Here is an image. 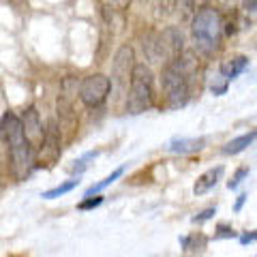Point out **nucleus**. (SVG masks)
<instances>
[{
    "mask_svg": "<svg viewBox=\"0 0 257 257\" xmlns=\"http://www.w3.org/2000/svg\"><path fill=\"white\" fill-rule=\"evenodd\" d=\"M197 73H199V64L193 54H182L180 58L165 64L161 86H163L167 105L174 109L187 105L191 99L193 84H195V79H197Z\"/></svg>",
    "mask_w": 257,
    "mask_h": 257,
    "instance_id": "f257e3e1",
    "label": "nucleus"
},
{
    "mask_svg": "<svg viewBox=\"0 0 257 257\" xmlns=\"http://www.w3.org/2000/svg\"><path fill=\"white\" fill-rule=\"evenodd\" d=\"M0 135H3L7 150H9V163H11L13 176L18 180H24L30 174L32 167H35V148L26 140L22 118L18 114H13V111H7L0 118Z\"/></svg>",
    "mask_w": 257,
    "mask_h": 257,
    "instance_id": "f03ea898",
    "label": "nucleus"
},
{
    "mask_svg": "<svg viewBox=\"0 0 257 257\" xmlns=\"http://www.w3.org/2000/svg\"><path fill=\"white\" fill-rule=\"evenodd\" d=\"M225 24L214 7H202L191 22V37L195 50L204 56H214L221 50Z\"/></svg>",
    "mask_w": 257,
    "mask_h": 257,
    "instance_id": "7ed1b4c3",
    "label": "nucleus"
},
{
    "mask_svg": "<svg viewBox=\"0 0 257 257\" xmlns=\"http://www.w3.org/2000/svg\"><path fill=\"white\" fill-rule=\"evenodd\" d=\"M152 103H155V75L146 64H135L126 94V111L142 114L152 107Z\"/></svg>",
    "mask_w": 257,
    "mask_h": 257,
    "instance_id": "20e7f679",
    "label": "nucleus"
},
{
    "mask_svg": "<svg viewBox=\"0 0 257 257\" xmlns=\"http://www.w3.org/2000/svg\"><path fill=\"white\" fill-rule=\"evenodd\" d=\"M182 50H184V39H182V32L174 26H167L161 35L150 43V58L152 60H163L165 58V64L172 62L176 58L182 56Z\"/></svg>",
    "mask_w": 257,
    "mask_h": 257,
    "instance_id": "39448f33",
    "label": "nucleus"
},
{
    "mask_svg": "<svg viewBox=\"0 0 257 257\" xmlns=\"http://www.w3.org/2000/svg\"><path fill=\"white\" fill-rule=\"evenodd\" d=\"M111 92V79L103 73H92L79 84V101L86 107H101Z\"/></svg>",
    "mask_w": 257,
    "mask_h": 257,
    "instance_id": "423d86ee",
    "label": "nucleus"
},
{
    "mask_svg": "<svg viewBox=\"0 0 257 257\" xmlns=\"http://www.w3.org/2000/svg\"><path fill=\"white\" fill-rule=\"evenodd\" d=\"M135 54L131 45H122L114 56L111 62V88H116L120 94H124L131 84V75L135 69Z\"/></svg>",
    "mask_w": 257,
    "mask_h": 257,
    "instance_id": "0eeeda50",
    "label": "nucleus"
},
{
    "mask_svg": "<svg viewBox=\"0 0 257 257\" xmlns=\"http://www.w3.org/2000/svg\"><path fill=\"white\" fill-rule=\"evenodd\" d=\"M62 152V131L56 120H52L45 128V138L43 144L39 146L37 155H35V165L37 167H52L56 161L60 159Z\"/></svg>",
    "mask_w": 257,
    "mask_h": 257,
    "instance_id": "6e6552de",
    "label": "nucleus"
},
{
    "mask_svg": "<svg viewBox=\"0 0 257 257\" xmlns=\"http://www.w3.org/2000/svg\"><path fill=\"white\" fill-rule=\"evenodd\" d=\"M22 126H24V133H26V140L30 142V146L35 148V155H37V150L43 144V138H45V128H43L41 118H39L37 107H28L24 111Z\"/></svg>",
    "mask_w": 257,
    "mask_h": 257,
    "instance_id": "1a4fd4ad",
    "label": "nucleus"
},
{
    "mask_svg": "<svg viewBox=\"0 0 257 257\" xmlns=\"http://www.w3.org/2000/svg\"><path fill=\"white\" fill-rule=\"evenodd\" d=\"M246 67H248V58H246V56H234V58L225 60L219 67V75L225 79V84H229V82H234L240 73H244Z\"/></svg>",
    "mask_w": 257,
    "mask_h": 257,
    "instance_id": "9d476101",
    "label": "nucleus"
},
{
    "mask_svg": "<svg viewBox=\"0 0 257 257\" xmlns=\"http://www.w3.org/2000/svg\"><path fill=\"white\" fill-rule=\"evenodd\" d=\"M206 146V138H176L170 142V152L174 155H193Z\"/></svg>",
    "mask_w": 257,
    "mask_h": 257,
    "instance_id": "9b49d317",
    "label": "nucleus"
},
{
    "mask_svg": "<svg viewBox=\"0 0 257 257\" xmlns=\"http://www.w3.org/2000/svg\"><path fill=\"white\" fill-rule=\"evenodd\" d=\"M223 172H225V167H223V165L212 167V170L204 172V174L195 180V184H193V193H195V195H204V193H208L210 189H214V187H216V182L221 180Z\"/></svg>",
    "mask_w": 257,
    "mask_h": 257,
    "instance_id": "f8f14e48",
    "label": "nucleus"
},
{
    "mask_svg": "<svg viewBox=\"0 0 257 257\" xmlns=\"http://www.w3.org/2000/svg\"><path fill=\"white\" fill-rule=\"evenodd\" d=\"M255 142H257V128H253V131H248V133H242L231 142H227L223 146V155H240V152L246 150L248 146H253Z\"/></svg>",
    "mask_w": 257,
    "mask_h": 257,
    "instance_id": "ddd939ff",
    "label": "nucleus"
},
{
    "mask_svg": "<svg viewBox=\"0 0 257 257\" xmlns=\"http://www.w3.org/2000/svg\"><path fill=\"white\" fill-rule=\"evenodd\" d=\"M122 174H124V167H116V170L111 172L109 176H105V178H103L101 182L92 184V187H90V189H88V191L84 193V197H92V195H96V193H99V191H103L105 187H109L111 182H116V180H118V178H120V176H122Z\"/></svg>",
    "mask_w": 257,
    "mask_h": 257,
    "instance_id": "4468645a",
    "label": "nucleus"
},
{
    "mask_svg": "<svg viewBox=\"0 0 257 257\" xmlns=\"http://www.w3.org/2000/svg\"><path fill=\"white\" fill-rule=\"evenodd\" d=\"M79 184V178H71V180H64L62 184H58V187H54V189H50V191H45L43 193V199H56V197H62L64 193H71L75 187Z\"/></svg>",
    "mask_w": 257,
    "mask_h": 257,
    "instance_id": "2eb2a0df",
    "label": "nucleus"
},
{
    "mask_svg": "<svg viewBox=\"0 0 257 257\" xmlns=\"http://www.w3.org/2000/svg\"><path fill=\"white\" fill-rule=\"evenodd\" d=\"M206 242L208 240L202 236V234H193V236H184V238H180V244L184 246V248H191V251H199V248H204L206 246Z\"/></svg>",
    "mask_w": 257,
    "mask_h": 257,
    "instance_id": "dca6fc26",
    "label": "nucleus"
},
{
    "mask_svg": "<svg viewBox=\"0 0 257 257\" xmlns=\"http://www.w3.org/2000/svg\"><path fill=\"white\" fill-rule=\"evenodd\" d=\"M246 176H248V167H246V165H242V167H238V170H236V174H234V176H231V180L227 182V189H229V191H234V189H238V187H240V184H242V180L246 178Z\"/></svg>",
    "mask_w": 257,
    "mask_h": 257,
    "instance_id": "f3484780",
    "label": "nucleus"
},
{
    "mask_svg": "<svg viewBox=\"0 0 257 257\" xmlns=\"http://www.w3.org/2000/svg\"><path fill=\"white\" fill-rule=\"evenodd\" d=\"M103 204V197L101 195H94V197H84L82 202L77 204V210H94Z\"/></svg>",
    "mask_w": 257,
    "mask_h": 257,
    "instance_id": "a211bd4d",
    "label": "nucleus"
},
{
    "mask_svg": "<svg viewBox=\"0 0 257 257\" xmlns=\"http://www.w3.org/2000/svg\"><path fill=\"white\" fill-rule=\"evenodd\" d=\"M96 155H99V152H96V150H92V152H86V155H84L82 159H77V161H75V165H73V172L82 174V172L86 170L88 161H90V159H96Z\"/></svg>",
    "mask_w": 257,
    "mask_h": 257,
    "instance_id": "6ab92c4d",
    "label": "nucleus"
},
{
    "mask_svg": "<svg viewBox=\"0 0 257 257\" xmlns=\"http://www.w3.org/2000/svg\"><path fill=\"white\" fill-rule=\"evenodd\" d=\"M214 214H216V208H206V210H202L199 214L193 216V223H204V221H210Z\"/></svg>",
    "mask_w": 257,
    "mask_h": 257,
    "instance_id": "aec40b11",
    "label": "nucleus"
},
{
    "mask_svg": "<svg viewBox=\"0 0 257 257\" xmlns=\"http://www.w3.org/2000/svg\"><path fill=\"white\" fill-rule=\"evenodd\" d=\"M236 231L229 227V225H216V234L214 238H234Z\"/></svg>",
    "mask_w": 257,
    "mask_h": 257,
    "instance_id": "412c9836",
    "label": "nucleus"
},
{
    "mask_svg": "<svg viewBox=\"0 0 257 257\" xmlns=\"http://www.w3.org/2000/svg\"><path fill=\"white\" fill-rule=\"evenodd\" d=\"M255 240H257V229L251 231V234H242V236H240V244H251V242H255Z\"/></svg>",
    "mask_w": 257,
    "mask_h": 257,
    "instance_id": "4be33fe9",
    "label": "nucleus"
},
{
    "mask_svg": "<svg viewBox=\"0 0 257 257\" xmlns=\"http://www.w3.org/2000/svg\"><path fill=\"white\" fill-rule=\"evenodd\" d=\"M244 202H246V195L242 193V195H238V202H236V212H240L242 210V206H244Z\"/></svg>",
    "mask_w": 257,
    "mask_h": 257,
    "instance_id": "5701e85b",
    "label": "nucleus"
},
{
    "mask_svg": "<svg viewBox=\"0 0 257 257\" xmlns=\"http://www.w3.org/2000/svg\"><path fill=\"white\" fill-rule=\"evenodd\" d=\"M242 7H244V11H251V13L257 11V3H244Z\"/></svg>",
    "mask_w": 257,
    "mask_h": 257,
    "instance_id": "b1692460",
    "label": "nucleus"
}]
</instances>
